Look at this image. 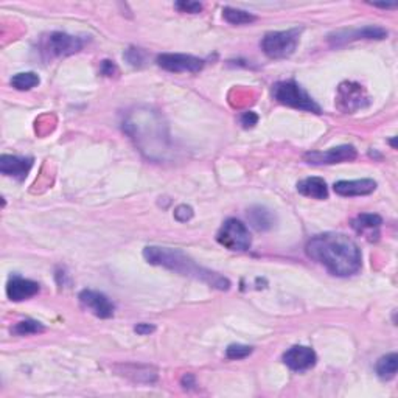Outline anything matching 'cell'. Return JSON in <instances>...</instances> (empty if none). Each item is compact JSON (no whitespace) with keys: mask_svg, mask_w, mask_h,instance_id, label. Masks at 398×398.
Returning <instances> with one entry per match:
<instances>
[{"mask_svg":"<svg viewBox=\"0 0 398 398\" xmlns=\"http://www.w3.org/2000/svg\"><path fill=\"white\" fill-rule=\"evenodd\" d=\"M383 224V218L377 213H361L352 221V227L358 233L375 232L378 235V229Z\"/></svg>","mask_w":398,"mask_h":398,"instance_id":"18","label":"cell"},{"mask_svg":"<svg viewBox=\"0 0 398 398\" xmlns=\"http://www.w3.org/2000/svg\"><path fill=\"white\" fill-rule=\"evenodd\" d=\"M388 38V32L377 25H366L362 28H352V30H338L329 36V43L335 47L344 45L352 40L360 39H384Z\"/></svg>","mask_w":398,"mask_h":398,"instance_id":"10","label":"cell"},{"mask_svg":"<svg viewBox=\"0 0 398 398\" xmlns=\"http://www.w3.org/2000/svg\"><path fill=\"white\" fill-rule=\"evenodd\" d=\"M309 165H333V163L350 162L356 159V150L352 145H341L327 151H309L303 156Z\"/></svg>","mask_w":398,"mask_h":398,"instance_id":"9","label":"cell"},{"mask_svg":"<svg viewBox=\"0 0 398 398\" xmlns=\"http://www.w3.org/2000/svg\"><path fill=\"white\" fill-rule=\"evenodd\" d=\"M216 242L229 250L244 253L253 244V238H250L249 229L246 227V224H243L239 220L229 218L221 226L218 233H216Z\"/></svg>","mask_w":398,"mask_h":398,"instance_id":"6","label":"cell"},{"mask_svg":"<svg viewBox=\"0 0 398 398\" xmlns=\"http://www.w3.org/2000/svg\"><path fill=\"white\" fill-rule=\"evenodd\" d=\"M316 361H318V356H316L314 350L307 345H294V347L286 350L283 355V362L294 372L308 371V368L314 367Z\"/></svg>","mask_w":398,"mask_h":398,"instance_id":"12","label":"cell"},{"mask_svg":"<svg viewBox=\"0 0 398 398\" xmlns=\"http://www.w3.org/2000/svg\"><path fill=\"white\" fill-rule=\"evenodd\" d=\"M239 121H242V125L244 128H253L257 125V121H259V115L253 113V110H248V113H244L239 117Z\"/></svg>","mask_w":398,"mask_h":398,"instance_id":"27","label":"cell"},{"mask_svg":"<svg viewBox=\"0 0 398 398\" xmlns=\"http://www.w3.org/2000/svg\"><path fill=\"white\" fill-rule=\"evenodd\" d=\"M193 209L190 206H187V204H180V206L176 207L174 210V218H176L179 222H187L193 218Z\"/></svg>","mask_w":398,"mask_h":398,"instance_id":"25","label":"cell"},{"mask_svg":"<svg viewBox=\"0 0 398 398\" xmlns=\"http://www.w3.org/2000/svg\"><path fill=\"white\" fill-rule=\"evenodd\" d=\"M180 13H189V14H198L202 11V5L199 2H190V0H180V2L174 3Z\"/></svg>","mask_w":398,"mask_h":398,"instance_id":"24","label":"cell"},{"mask_svg":"<svg viewBox=\"0 0 398 398\" xmlns=\"http://www.w3.org/2000/svg\"><path fill=\"white\" fill-rule=\"evenodd\" d=\"M125 58L128 60V62L131 64V66H142L143 61H145V55L143 51L140 49H130L126 51Z\"/></svg>","mask_w":398,"mask_h":398,"instance_id":"26","label":"cell"},{"mask_svg":"<svg viewBox=\"0 0 398 398\" xmlns=\"http://www.w3.org/2000/svg\"><path fill=\"white\" fill-rule=\"evenodd\" d=\"M38 292H39V283L33 282V280L19 277V276L10 277L7 283V296L10 301H13V302L27 301V298L36 296Z\"/></svg>","mask_w":398,"mask_h":398,"instance_id":"14","label":"cell"},{"mask_svg":"<svg viewBox=\"0 0 398 398\" xmlns=\"http://www.w3.org/2000/svg\"><path fill=\"white\" fill-rule=\"evenodd\" d=\"M398 368V355L389 353L379 358L377 362V375L383 379V382H389V379L395 378Z\"/></svg>","mask_w":398,"mask_h":398,"instance_id":"19","label":"cell"},{"mask_svg":"<svg viewBox=\"0 0 398 398\" xmlns=\"http://www.w3.org/2000/svg\"><path fill=\"white\" fill-rule=\"evenodd\" d=\"M301 28H291L286 32H271L266 33L261 39V49L266 56L272 60H283L294 54L296 47L301 39Z\"/></svg>","mask_w":398,"mask_h":398,"instance_id":"5","label":"cell"},{"mask_svg":"<svg viewBox=\"0 0 398 398\" xmlns=\"http://www.w3.org/2000/svg\"><path fill=\"white\" fill-rule=\"evenodd\" d=\"M272 97L285 106L307 110V113L320 114L319 104L298 86L296 81H280L272 86Z\"/></svg>","mask_w":398,"mask_h":398,"instance_id":"3","label":"cell"},{"mask_svg":"<svg viewBox=\"0 0 398 398\" xmlns=\"http://www.w3.org/2000/svg\"><path fill=\"white\" fill-rule=\"evenodd\" d=\"M80 302L84 308L89 309L92 314H95L100 319H109L114 316L115 305L103 292L84 290L80 292Z\"/></svg>","mask_w":398,"mask_h":398,"instance_id":"11","label":"cell"},{"mask_svg":"<svg viewBox=\"0 0 398 398\" xmlns=\"http://www.w3.org/2000/svg\"><path fill=\"white\" fill-rule=\"evenodd\" d=\"M297 191L303 196L313 199H327L329 198V187L322 178H307L297 183Z\"/></svg>","mask_w":398,"mask_h":398,"instance_id":"16","label":"cell"},{"mask_svg":"<svg viewBox=\"0 0 398 398\" xmlns=\"http://www.w3.org/2000/svg\"><path fill=\"white\" fill-rule=\"evenodd\" d=\"M143 257L150 265L172 269V271L183 274V276H189L196 280H201V282H206L216 290L224 291L231 288V282L226 277L220 276L218 272H213L210 269L196 265L195 260H191L180 249L148 246V248L143 249Z\"/></svg>","mask_w":398,"mask_h":398,"instance_id":"2","label":"cell"},{"mask_svg":"<svg viewBox=\"0 0 398 398\" xmlns=\"http://www.w3.org/2000/svg\"><path fill=\"white\" fill-rule=\"evenodd\" d=\"M33 167V157L3 154L0 157V173L17 180H23Z\"/></svg>","mask_w":398,"mask_h":398,"instance_id":"13","label":"cell"},{"mask_svg":"<svg viewBox=\"0 0 398 398\" xmlns=\"http://www.w3.org/2000/svg\"><path fill=\"white\" fill-rule=\"evenodd\" d=\"M333 189L339 196H366L375 191L377 183L373 179H356V180H339Z\"/></svg>","mask_w":398,"mask_h":398,"instance_id":"15","label":"cell"},{"mask_svg":"<svg viewBox=\"0 0 398 398\" xmlns=\"http://www.w3.org/2000/svg\"><path fill=\"white\" fill-rule=\"evenodd\" d=\"M307 255L320 263L338 277H350L361 269V250L352 238L344 233L327 232L313 237L307 243Z\"/></svg>","mask_w":398,"mask_h":398,"instance_id":"1","label":"cell"},{"mask_svg":"<svg viewBox=\"0 0 398 398\" xmlns=\"http://www.w3.org/2000/svg\"><path fill=\"white\" fill-rule=\"evenodd\" d=\"M84 40L77 36H70L67 33H50L40 39L39 51L45 61L56 60V58H66L77 54L83 49Z\"/></svg>","mask_w":398,"mask_h":398,"instance_id":"4","label":"cell"},{"mask_svg":"<svg viewBox=\"0 0 398 398\" xmlns=\"http://www.w3.org/2000/svg\"><path fill=\"white\" fill-rule=\"evenodd\" d=\"M222 17L229 23H232V25H246V23H253L257 21V17L253 13L231 7H226L222 10Z\"/></svg>","mask_w":398,"mask_h":398,"instance_id":"20","label":"cell"},{"mask_svg":"<svg viewBox=\"0 0 398 398\" xmlns=\"http://www.w3.org/2000/svg\"><path fill=\"white\" fill-rule=\"evenodd\" d=\"M156 62L163 70H168V72L173 73H196L204 67V60H201V58L184 54H162L157 56Z\"/></svg>","mask_w":398,"mask_h":398,"instance_id":"8","label":"cell"},{"mask_svg":"<svg viewBox=\"0 0 398 398\" xmlns=\"http://www.w3.org/2000/svg\"><path fill=\"white\" fill-rule=\"evenodd\" d=\"M134 331H136L137 335L146 336V335H150V333H154L156 327L150 325V324H137L136 327H134Z\"/></svg>","mask_w":398,"mask_h":398,"instance_id":"28","label":"cell"},{"mask_svg":"<svg viewBox=\"0 0 398 398\" xmlns=\"http://www.w3.org/2000/svg\"><path fill=\"white\" fill-rule=\"evenodd\" d=\"M368 103H371V100L361 84L353 83V81H345V83L339 84L336 104L342 113L353 114L356 110L366 108Z\"/></svg>","mask_w":398,"mask_h":398,"instance_id":"7","label":"cell"},{"mask_svg":"<svg viewBox=\"0 0 398 398\" xmlns=\"http://www.w3.org/2000/svg\"><path fill=\"white\" fill-rule=\"evenodd\" d=\"M117 72V67L113 61H103L102 62V73L106 75V77H113Z\"/></svg>","mask_w":398,"mask_h":398,"instance_id":"29","label":"cell"},{"mask_svg":"<svg viewBox=\"0 0 398 398\" xmlns=\"http://www.w3.org/2000/svg\"><path fill=\"white\" fill-rule=\"evenodd\" d=\"M373 7H378V8H395L397 5L395 3H373Z\"/></svg>","mask_w":398,"mask_h":398,"instance_id":"30","label":"cell"},{"mask_svg":"<svg viewBox=\"0 0 398 398\" xmlns=\"http://www.w3.org/2000/svg\"><path fill=\"white\" fill-rule=\"evenodd\" d=\"M39 77L34 72H22L11 78V86L17 91H30L39 84Z\"/></svg>","mask_w":398,"mask_h":398,"instance_id":"21","label":"cell"},{"mask_svg":"<svg viewBox=\"0 0 398 398\" xmlns=\"http://www.w3.org/2000/svg\"><path fill=\"white\" fill-rule=\"evenodd\" d=\"M45 329L44 325L38 320H22L19 324L14 325V329H11V333H14L17 336H28V335H36V333H43Z\"/></svg>","mask_w":398,"mask_h":398,"instance_id":"22","label":"cell"},{"mask_svg":"<svg viewBox=\"0 0 398 398\" xmlns=\"http://www.w3.org/2000/svg\"><path fill=\"white\" fill-rule=\"evenodd\" d=\"M254 352V349L250 345H243V344H232L226 349V356L229 360H244Z\"/></svg>","mask_w":398,"mask_h":398,"instance_id":"23","label":"cell"},{"mask_svg":"<svg viewBox=\"0 0 398 398\" xmlns=\"http://www.w3.org/2000/svg\"><path fill=\"white\" fill-rule=\"evenodd\" d=\"M248 220L257 231H269L274 227L276 216L266 207L254 206L248 210Z\"/></svg>","mask_w":398,"mask_h":398,"instance_id":"17","label":"cell"}]
</instances>
